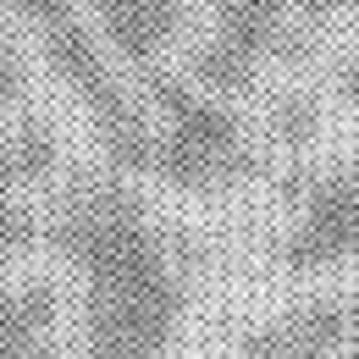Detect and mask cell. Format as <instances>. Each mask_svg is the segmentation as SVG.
I'll list each match as a JSON object with an SVG mask.
<instances>
[{
  "instance_id": "1",
  "label": "cell",
  "mask_w": 359,
  "mask_h": 359,
  "mask_svg": "<svg viewBox=\"0 0 359 359\" xmlns=\"http://www.w3.org/2000/svg\"><path fill=\"white\" fill-rule=\"evenodd\" d=\"M45 243L78 282L89 359H166L188 320V255L122 172H72Z\"/></svg>"
},
{
  "instance_id": "2",
  "label": "cell",
  "mask_w": 359,
  "mask_h": 359,
  "mask_svg": "<svg viewBox=\"0 0 359 359\" xmlns=\"http://www.w3.org/2000/svg\"><path fill=\"white\" fill-rule=\"evenodd\" d=\"M133 89L155 111L144 177H155L161 188H177V194H222L260 172V149L249 144L238 111L216 94L194 89L177 67H149Z\"/></svg>"
},
{
  "instance_id": "3",
  "label": "cell",
  "mask_w": 359,
  "mask_h": 359,
  "mask_svg": "<svg viewBox=\"0 0 359 359\" xmlns=\"http://www.w3.org/2000/svg\"><path fill=\"white\" fill-rule=\"evenodd\" d=\"M6 11L28 17L39 45H45L50 67L61 72V83L78 94V105L89 111L94 133L105 144L116 172H144L149 166V138H155V116L138 100V89L116 72V61L105 55L100 34L89 28L78 0H0Z\"/></svg>"
},
{
  "instance_id": "4",
  "label": "cell",
  "mask_w": 359,
  "mask_h": 359,
  "mask_svg": "<svg viewBox=\"0 0 359 359\" xmlns=\"http://www.w3.org/2000/svg\"><path fill=\"white\" fill-rule=\"evenodd\" d=\"M282 199L293 205V222L276 238V271L315 276L359 260V161L293 166L282 177Z\"/></svg>"
},
{
  "instance_id": "5",
  "label": "cell",
  "mask_w": 359,
  "mask_h": 359,
  "mask_svg": "<svg viewBox=\"0 0 359 359\" xmlns=\"http://www.w3.org/2000/svg\"><path fill=\"white\" fill-rule=\"evenodd\" d=\"M293 6L299 0H210L205 34L188 45L182 78L194 89L216 94V100L249 94L255 78H260V67L276 50H287Z\"/></svg>"
},
{
  "instance_id": "6",
  "label": "cell",
  "mask_w": 359,
  "mask_h": 359,
  "mask_svg": "<svg viewBox=\"0 0 359 359\" xmlns=\"http://www.w3.org/2000/svg\"><path fill=\"white\" fill-rule=\"evenodd\" d=\"M238 359H354L359 354V293H315L255 320L232 343Z\"/></svg>"
},
{
  "instance_id": "7",
  "label": "cell",
  "mask_w": 359,
  "mask_h": 359,
  "mask_svg": "<svg viewBox=\"0 0 359 359\" xmlns=\"http://www.w3.org/2000/svg\"><path fill=\"white\" fill-rule=\"evenodd\" d=\"M83 6L116 72L138 83L149 67H166V50L182 39L199 0H83Z\"/></svg>"
},
{
  "instance_id": "8",
  "label": "cell",
  "mask_w": 359,
  "mask_h": 359,
  "mask_svg": "<svg viewBox=\"0 0 359 359\" xmlns=\"http://www.w3.org/2000/svg\"><path fill=\"white\" fill-rule=\"evenodd\" d=\"M0 359H67L61 348V287L50 276H0Z\"/></svg>"
},
{
  "instance_id": "9",
  "label": "cell",
  "mask_w": 359,
  "mask_h": 359,
  "mask_svg": "<svg viewBox=\"0 0 359 359\" xmlns=\"http://www.w3.org/2000/svg\"><path fill=\"white\" fill-rule=\"evenodd\" d=\"M55 166H61V138L45 116H22L11 133H0V194L45 182Z\"/></svg>"
},
{
  "instance_id": "10",
  "label": "cell",
  "mask_w": 359,
  "mask_h": 359,
  "mask_svg": "<svg viewBox=\"0 0 359 359\" xmlns=\"http://www.w3.org/2000/svg\"><path fill=\"white\" fill-rule=\"evenodd\" d=\"M45 243V210L22 194H0V266L28 260Z\"/></svg>"
},
{
  "instance_id": "11",
  "label": "cell",
  "mask_w": 359,
  "mask_h": 359,
  "mask_svg": "<svg viewBox=\"0 0 359 359\" xmlns=\"http://www.w3.org/2000/svg\"><path fill=\"white\" fill-rule=\"evenodd\" d=\"M271 133L282 149H310L320 138V100L315 94H276L271 100Z\"/></svg>"
},
{
  "instance_id": "12",
  "label": "cell",
  "mask_w": 359,
  "mask_h": 359,
  "mask_svg": "<svg viewBox=\"0 0 359 359\" xmlns=\"http://www.w3.org/2000/svg\"><path fill=\"white\" fill-rule=\"evenodd\" d=\"M22 94H28V61H22V50L0 34V105H17Z\"/></svg>"
},
{
  "instance_id": "13",
  "label": "cell",
  "mask_w": 359,
  "mask_h": 359,
  "mask_svg": "<svg viewBox=\"0 0 359 359\" xmlns=\"http://www.w3.org/2000/svg\"><path fill=\"white\" fill-rule=\"evenodd\" d=\"M359 0H299V39H310V34H320V22L326 17H337V11H354Z\"/></svg>"
},
{
  "instance_id": "14",
  "label": "cell",
  "mask_w": 359,
  "mask_h": 359,
  "mask_svg": "<svg viewBox=\"0 0 359 359\" xmlns=\"http://www.w3.org/2000/svg\"><path fill=\"white\" fill-rule=\"evenodd\" d=\"M337 94H343L348 105H359V6H354V61L337 67Z\"/></svg>"
},
{
  "instance_id": "15",
  "label": "cell",
  "mask_w": 359,
  "mask_h": 359,
  "mask_svg": "<svg viewBox=\"0 0 359 359\" xmlns=\"http://www.w3.org/2000/svg\"><path fill=\"white\" fill-rule=\"evenodd\" d=\"M354 359H359V354H354Z\"/></svg>"
}]
</instances>
